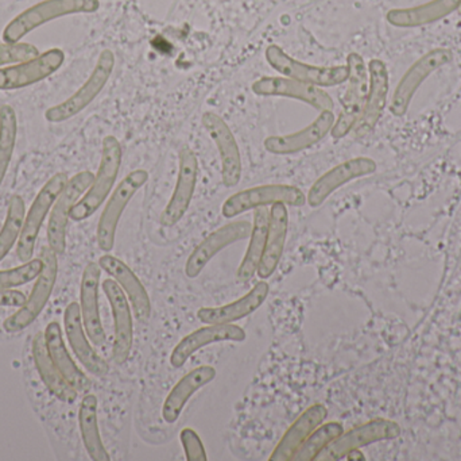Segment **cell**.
Masks as SVG:
<instances>
[{"label": "cell", "mask_w": 461, "mask_h": 461, "mask_svg": "<svg viewBox=\"0 0 461 461\" xmlns=\"http://www.w3.org/2000/svg\"><path fill=\"white\" fill-rule=\"evenodd\" d=\"M40 56V51L32 43H2L0 45V67L2 65L18 64Z\"/></svg>", "instance_id": "39"}, {"label": "cell", "mask_w": 461, "mask_h": 461, "mask_svg": "<svg viewBox=\"0 0 461 461\" xmlns=\"http://www.w3.org/2000/svg\"><path fill=\"white\" fill-rule=\"evenodd\" d=\"M289 229V213L285 203H276L268 211L267 235H266L265 251L258 267V276L262 281L273 276L284 254Z\"/></svg>", "instance_id": "26"}, {"label": "cell", "mask_w": 461, "mask_h": 461, "mask_svg": "<svg viewBox=\"0 0 461 461\" xmlns=\"http://www.w3.org/2000/svg\"><path fill=\"white\" fill-rule=\"evenodd\" d=\"M347 67L349 69L348 87L343 97V110L333 124L330 135L335 140L348 135L357 126V121L365 110L368 94V70L365 60L359 53H349L347 56Z\"/></svg>", "instance_id": "4"}, {"label": "cell", "mask_w": 461, "mask_h": 461, "mask_svg": "<svg viewBox=\"0 0 461 461\" xmlns=\"http://www.w3.org/2000/svg\"><path fill=\"white\" fill-rule=\"evenodd\" d=\"M459 13H460V15H461V5H460V7H459Z\"/></svg>", "instance_id": "43"}, {"label": "cell", "mask_w": 461, "mask_h": 461, "mask_svg": "<svg viewBox=\"0 0 461 461\" xmlns=\"http://www.w3.org/2000/svg\"><path fill=\"white\" fill-rule=\"evenodd\" d=\"M268 292H270V287H268L267 281L260 279L259 283L255 284L251 291L229 305L200 309L197 311V318L203 324L207 325L232 324V322L246 318L255 313L267 300Z\"/></svg>", "instance_id": "27"}, {"label": "cell", "mask_w": 461, "mask_h": 461, "mask_svg": "<svg viewBox=\"0 0 461 461\" xmlns=\"http://www.w3.org/2000/svg\"><path fill=\"white\" fill-rule=\"evenodd\" d=\"M347 459H348V460H365V456H363V455L360 454L359 449H355V451L349 452V454L347 455Z\"/></svg>", "instance_id": "42"}, {"label": "cell", "mask_w": 461, "mask_h": 461, "mask_svg": "<svg viewBox=\"0 0 461 461\" xmlns=\"http://www.w3.org/2000/svg\"><path fill=\"white\" fill-rule=\"evenodd\" d=\"M454 60V53L451 49L438 48L428 51L427 54L417 60L408 72L401 78L400 84L393 95L390 111L393 115L403 116L411 107L414 95L419 91L421 84L429 78L436 70L440 69L444 65L449 64Z\"/></svg>", "instance_id": "10"}, {"label": "cell", "mask_w": 461, "mask_h": 461, "mask_svg": "<svg viewBox=\"0 0 461 461\" xmlns=\"http://www.w3.org/2000/svg\"><path fill=\"white\" fill-rule=\"evenodd\" d=\"M202 122L218 148L221 161V181L227 189L238 186L243 167H241L240 151L232 130L221 115L212 111L204 113Z\"/></svg>", "instance_id": "18"}, {"label": "cell", "mask_w": 461, "mask_h": 461, "mask_svg": "<svg viewBox=\"0 0 461 461\" xmlns=\"http://www.w3.org/2000/svg\"><path fill=\"white\" fill-rule=\"evenodd\" d=\"M328 417V409L321 403L306 409L282 436L276 449L271 454L270 461H290L295 452L305 443L306 438L320 427Z\"/></svg>", "instance_id": "28"}, {"label": "cell", "mask_w": 461, "mask_h": 461, "mask_svg": "<svg viewBox=\"0 0 461 461\" xmlns=\"http://www.w3.org/2000/svg\"><path fill=\"white\" fill-rule=\"evenodd\" d=\"M32 359L41 379L50 394L65 403H73L77 400V392L70 386L69 382L62 376L51 360L46 348L43 333H37L32 340Z\"/></svg>", "instance_id": "30"}, {"label": "cell", "mask_w": 461, "mask_h": 461, "mask_svg": "<svg viewBox=\"0 0 461 461\" xmlns=\"http://www.w3.org/2000/svg\"><path fill=\"white\" fill-rule=\"evenodd\" d=\"M97 406L99 402L96 395L88 394L83 398L78 409V427H80L81 438L89 457L94 461H110V454L105 449L100 436Z\"/></svg>", "instance_id": "33"}, {"label": "cell", "mask_w": 461, "mask_h": 461, "mask_svg": "<svg viewBox=\"0 0 461 461\" xmlns=\"http://www.w3.org/2000/svg\"><path fill=\"white\" fill-rule=\"evenodd\" d=\"M65 53L61 49H50L34 59L0 68V91H13L45 80L61 68Z\"/></svg>", "instance_id": "16"}, {"label": "cell", "mask_w": 461, "mask_h": 461, "mask_svg": "<svg viewBox=\"0 0 461 461\" xmlns=\"http://www.w3.org/2000/svg\"><path fill=\"white\" fill-rule=\"evenodd\" d=\"M400 433L401 428L395 422L375 420L354 428L349 432L341 433L314 461L341 460L355 449H360L362 447L370 446L378 441L392 440L398 438Z\"/></svg>", "instance_id": "12"}, {"label": "cell", "mask_w": 461, "mask_h": 461, "mask_svg": "<svg viewBox=\"0 0 461 461\" xmlns=\"http://www.w3.org/2000/svg\"><path fill=\"white\" fill-rule=\"evenodd\" d=\"M335 121L333 111H321V114L309 126L292 134L270 135L266 138L263 145L268 153L276 154V156L300 153L324 140L328 133L332 130Z\"/></svg>", "instance_id": "20"}, {"label": "cell", "mask_w": 461, "mask_h": 461, "mask_svg": "<svg viewBox=\"0 0 461 461\" xmlns=\"http://www.w3.org/2000/svg\"><path fill=\"white\" fill-rule=\"evenodd\" d=\"M99 265L123 290L131 303L135 317L140 321L148 319L151 313L150 298L134 271L113 254L100 257Z\"/></svg>", "instance_id": "25"}, {"label": "cell", "mask_w": 461, "mask_h": 461, "mask_svg": "<svg viewBox=\"0 0 461 461\" xmlns=\"http://www.w3.org/2000/svg\"><path fill=\"white\" fill-rule=\"evenodd\" d=\"M251 89L259 97H281L300 100L319 111H333L335 108L332 97L324 89L313 84L285 78V76L282 78L265 76L258 78L252 83Z\"/></svg>", "instance_id": "14"}, {"label": "cell", "mask_w": 461, "mask_h": 461, "mask_svg": "<svg viewBox=\"0 0 461 461\" xmlns=\"http://www.w3.org/2000/svg\"><path fill=\"white\" fill-rule=\"evenodd\" d=\"M344 432L340 422H328L320 425L312 435L306 438L305 443L300 447L290 461H314L316 457Z\"/></svg>", "instance_id": "35"}, {"label": "cell", "mask_w": 461, "mask_h": 461, "mask_svg": "<svg viewBox=\"0 0 461 461\" xmlns=\"http://www.w3.org/2000/svg\"><path fill=\"white\" fill-rule=\"evenodd\" d=\"M68 176L65 173H57L53 178L49 179L48 183L42 187L29 213L24 217L23 226H22L21 235H19L18 244H16V254L19 260L23 263L30 262L34 254L35 241L40 235L43 221L48 216L50 208L56 203L57 198L61 194L62 189L68 184Z\"/></svg>", "instance_id": "9"}, {"label": "cell", "mask_w": 461, "mask_h": 461, "mask_svg": "<svg viewBox=\"0 0 461 461\" xmlns=\"http://www.w3.org/2000/svg\"><path fill=\"white\" fill-rule=\"evenodd\" d=\"M103 291L110 302L113 317V357L116 364H124L134 344V324L127 295L113 279L103 281Z\"/></svg>", "instance_id": "15"}, {"label": "cell", "mask_w": 461, "mask_h": 461, "mask_svg": "<svg viewBox=\"0 0 461 461\" xmlns=\"http://www.w3.org/2000/svg\"><path fill=\"white\" fill-rule=\"evenodd\" d=\"M40 259H42L43 270L38 275L37 281L32 287V295L16 313L3 322V329L7 333H18L29 327L42 313L51 292H53L57 273H59L57 254L50 246H45L41 251Z\"/></svg>", "instance_id": "3"}, {"label": "cell", "mask_w": 461, "mask_h": 461, "mask_svg": "<svg viewBox=\"0 0 461 461\" xmlns=\"http://www.w3.org/2000/svg\"><path fill=\"white\" fill-rule=\"evenodd\" d=\"M251 230L252 225L249 221H235L211 233L194 249L186 260L185 275L189 279L197 278L216 254L232 244L249 238Z\"/></svg>", "instance_id": "17"}, {"label": "cell", "mask_w": 461, "mask_h": 461, "mask_svg": "<svg viewBox=\"0 0 461 461\" xmlns=\"http://www.w3.org/2000/svg\"><path fill=\"white\" fill-rule=\"evenodd\" d=\"M24 221V202L18 195H14L8 203L7 216L0 230V262L7 256L14 244L19 240Z\"/></svg>", "instance_id": "37"}, {"label": "cell", "mask_w": 461, "mask_h": 461, "mask_svg": "<svg viewBox=\"0 0 461 461\" xmlns=\"http://www.w3.org/2000/svg\"><path fill=\"white\" fill-rule=\"evenodd\" d=\"M100 276V265L89 263L84 270L80 287V310L84 329L89 340L96 346H103L105 343L104 327L99 310Z\"/></svg>", "instance_id": "23"}, {"label": "cell", "mask_w": 461, "mask_h": 461, "mask_svg": "<svg viewBox=\"0 0 461 461\" xmlns=\"http://www.w3.org/2000/svg\"><path fill=\"white\" fill-rule=\"evenodd\" d=\"M16 132H18V122H16L15 110L11 106H2L0 107V186L13 159Z\"/></svg>", "instance_id": "36"}, {"label": "cell", "mask_w": 461, "mask_h": 461, "mask_svg": "<svg viewBox=\"0 0 461 461\" xmlns=\"http://www.w3.org/2000/svg\"><path fill=\"white\" fill-rule=\"evenodd\" d=\"M149 181V172L145 170H135L130 172L116 187L105 205L97 224V245L103 252H111L115 245L116 230L119 221L138 191Z\"/></svg>", "instance_id": "8"}, {"label": "cell", "mask_w": 461, "mask_h": 461, "mask_svg": "<svg viewBox=\"0 0 461 461\" xmlns=\"http://www.w3.org/2000/svg\"><path fill=\"white\" fill-rule=\"evenodd\" d=\"M268 227V210L266 207L255 208L254 224H252L251 235H249V248L246 254L239 265L238 276L239 281L249 283L255 273L258 272L260 259H262L263 251H265L266 235H267Z\"/></svg>", "instance_id": "34"}, {"label": "cell", "mask_w": 461, "mask_h": 461, "mask_svg": "<svg viewBox=\"0 0 461 461\" xmlns=\"http://www.w3.org/2000/svg\"><path fill=\"white\" fill-rule=\"evenodd\" d=\"M99 8V0H45L15 16L5 26L3 41L5 43L21 42L24 35L48 23L51 19L72 15V14L96 13Z\"/></svg>", "instance_id": "2"}, {"label": "cell", "mask_w": 461, "mask_h": 461, "mask_svg": "<svg viewBox=\"0 0 461 461\" xmlns=\"http://www.w3.org/2000/svg\"><path fill=\"white\" fill-rule=\"evenodd\" d=\"M43 270L42 259L30 260L19 267L0 271V290H11L13 287L23 286L38 278Z\"/></svg>", "instance_id": "38"}, {"label": "cell", "mask_w": 461, "mask_h": 461, "mask_svg": "<svg viewBox=\"0 0 461 461\" xmlns=\"http://www.w3.org/2000/svg\"><path fill=\"white\" fill-rule=\"evenodd\" d=\"M113 68H115V54L110 49H105L100 53L88 80L72 97H68L59 105L48 108L45 118L51 124H61V122L68 121L80 114L103 91L113 75Z\"/></svg>", "instance_id": "5"}, {"label": "cell", "mask_w": 461, "mask_h": 461, "mask_svg": "<svg viewBox=\"0 0 461 461\" xmlns=\"http://www.w3.org/2000/svg\"><path fill=\"white\" fill-rule=\"evenodd\" d=\"M461 0H432L411 8H394L387 13L386 19L392 26L408 29L433 23L459 10Z\"/></svg>", "instance_id": "32"}, {"label": "cell", "mask_w": 461, "mask_h": 461, "mask_svg": "<svg viewBox=\"0 0 461 461\" xmlns=\"http://www.w3.org/2000/svg\"><path fill=\"white\" fill-rule=\"evenodd\" d=\"M216 370L212 365H202L180 379L170 390L169 395L162 405V419L167 424H175L180 419L188 401L203 387L215 381Z\"/></svg>", "instance_id": "29"}, {"label": "cell", "mask_w": 461, "mask_h": 461, "mask_svg": "<svg viewBox=\"0 0 461 461\" xmlns=\"http://www.w3.org/2000/svg\"><path fill=\"white\" fill-rule=\"evenodd\" d=\"M197 181H199V159L192 149L184 148L180 152V168H178L175 191L159 218L162 226L173 227L184 218L186 211L191 207Z\"/></svg>", "instance_id": "13"}, {"label": "cell", "mask_w": 461, "mask_h": 461, "mask_svg": "<svg viewBox=\"0 0 461 461\" xmlns=\"http://www.w3.org/2000/svg\"><path fill=\"white\" fill-rule=\"evenodd\" d=\"M26 302L23 292L16 290H0V308H21Z\"/></svg>", "instance_id": "41"}, {"label": "cell", "mask_w": 461, "mask_h": 461, "mask_svg": "<svg viewBox=\"0 0 461 461\" xmlns=\"http://www.w3.org/2000/svg\"><path fill=\"white\" fill-rule=\"evenodd\" d=\"M368 94L362 116L354 127L357 135H366L375 129L384 115L389 95V70L382 60H371L368 64Z\"/></svg>", "instance_id": "22"}, {"label": "cell", "mask_w": 461, "mask_h": 461, "mask_svg": "<svg viewBox=\"0 0 461 461\" xmlns=\"http://www.w3.org/2000/svg\"><path fill=\"white\" fill-rule=\"evenodd\" d=\"M276 203L303 207L306 203V195L298 187L289 186V184H265V186L252 187L230 195L223 203L221 214L230 219L247 211L273 206Z\"/></svg>", "instance_id": "6"}, {"label": "cell", "mask_w": 461, "mask_h": 461, "mask_svg": "<svg viewBox=\"0 0 461 461\" xmlns=\"http://www.w3.org/2000/svg\"><path fill=\"white\" fill-rule=\"evenodd\" d=\"M375 171L376 162L370 157H355V159L347 160L314 181L306 195V203L312 208L320 207L336 189H340L344 184L363 176L373 175Z\"/></svg>", "instance_id": "19"}, {"label": "cell", "mask_w": 461, "mask_h": 461, "mask_svg": "<svg viewBox=\"0 0 461 461\" xmlns=\"http://www.w3.org/2000/svg\"><path fill=\"white\" fill-rule=\"evenodd\" d=\"M95 175L89 171L77 173L68 181L56 203L51 207L48 225L49 246L57 254H62L67 249V226L70 218V210L81 199V195L88 191L94 183Z\"/></svg>", "instance_id": "11"}, {"label": "cell", "mask_w": 461, "mask_h": 461, "mask_svg": "<svg viewBox=\"0 0 461 461\" xmlns=\"http://www.w3.org/2000/svg\"><path fill=\"white\" fill-rule=\"evenodd\" d=\"M43 336H45L46 348H48L49 355H50L51 360H53L62 376L69 382L70 386L76 392H88L91 389V381L70 357L69 352L65 346L64 337H62L61 327L57 322H50L46 327Z\"/></svg>", "instance_id": "31"}, {"label": "cell", "mask_w": 461, "mask_h": 461, "mask_svg": "<svg viewBox=\"0 0 461 461\" xmlns=\"http://www.w3.org/2000/svg\"><path fill=\"white\" fill-rule=\"evenodd\" d=\"M266 60L274 70L285 78H294L317 87H335L348 80L349 69L347 65L338 67H317L298 61L286 53L281 46L268 45Z\"/></svg>", "instance_id": "7"}, {"label": "cell", "mask_w": 461, "mask_h": 461, "mask_svg": "<svg viewBox=\"0 0 461 461\" xmlns=\"http://www.w3.org/2000/svg\"><path fill=\"white\" fill-rule=\"evenodd\" d=\"M181 446L188 461H208L207 452L200 436L191 428H185L180 433Z\"/></svg>", "instance_id": "40"}, {"label": "cell", "mask_w": 461, "mask_h": 461, "mask_svg": "<svg viewBox=\"0 0 461 461\" xmlns=\"http://www.w3.org/2000/svg\"><path fill=\"white\" fill-rule=\"evenodd\" d=\"M123 151L121 143L113 135H107L103 140L102 160H100L99 170L95 175L94 183L89 187L83 198L73 206L70 210V219L76 222L86 221L89 217L94 216L100 206L107 199L108 195L113 191L121 171Z\"/></svg>", "instance_id": "1"}, {"label": "cell", "mask_w": 461, "mask_h": 461, "mask_svg": "<svg viewBox=\"0 0 461 461\" xmlns=\"http://www.w3.org/2000/svg\"><path fill=\"white\" fill-rule=\"evenodd\" d=\"M64 327L65 335H67L68 341H69L78 362L92 375L104 378L108 371H110V365L107 364V362L103 357L97 355V352L89 344L86 329H84L80 305L78 303H69L68 308L65 309Z\"/></svg>", "instance_id": "24"}, {"label": "cell", "mask_w": 461, "mask_h": 461, "mask_svg": "<svg viewBox=\"0 0 461 461\" xmlns=\"http://www.w3.org/2000/svg\"><path fill=\"white\" fill-rule=\"evenodd\" d=\"M246 340V332L240 327L232 324H211L194 330L184 337L170 355V364L181 368L197 351L211 344L233 341L241 343Z\"/></svg>", "instance_id": "21"}]
</instances>
